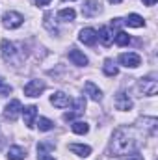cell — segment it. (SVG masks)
I'll return each instance as SVG.
<instances>
[{"instance_id": "cell-1", "label": "cell", "mask_w": 158, "mask_h": 160, "mask_svg": "<svg viewBox=\"0 0 158 160\" xmlns=\"http://www.w3.org/2000/svg\"><path fill=\"white\" fill-rule=\"evenodd\" d=\"M140 132L136 127H119L116 128L110 145H108V153L112 157H126L136 153V149L140 147Z\"/></svg>"}, {"instance_id": "cell-2", "label": "cell", "mask_w": 158, "mask_h": 160, "mask_svg": "<svg viewBox=\"0 0 158 160\" xmlns=\"http://www.w3.org/2000/svg\"><path fill=\"white\" fill-rule=\"evenodd\" d=\"M2 22H4L6 28L15 30V28H19V26L24 22V17H22L21 13H17V11H6L4 17H2Z\"/></svg>"}, {"instance_id": "cell-3", "label": "cell", "mask_w": 158, "mask_h": 160, "mask_svg": "<svg viewBox=\"0 0 158 160\" xmlns=\"http://www.w3.org/2000/svg\"><path fill=\"white\" fill-rule=\"evenodd\" d=\"M0 47H2V58H4V62H7V63H19V60L15 58L17 56V48H15V45L11 41L2 39Z\"/></svg>"}, {"instance_id": "cell-4", "label": "cell", "mask_w": 158, "mask_h": 160, "mask_svg": "<svg viewBox=\"0 0 158 160\" xmlns=\"http://www.w3.org/2000/svg\"><path fill=\"white\" fill-rule=\"evenodd\" d=\"M22 106H21V101L19 99H11L7 104H6V110H4V119L6 121H15L19 118Z\"/></svg>"}, {"instance_id": "cell-5", "label": "cell", "mask_w": 158, "mask_h": 160, "mask_svg": "<svg viewBox=\"0 0 158 160\" xmlns=\"http://www.w3.org/2000/svg\"><path fill=\"white\" fill-rule=\"evenodd\" d=\"M119 63L125 65V67L134 69V67H140L141 58H140V54H136V52H123V54L119 56Z\"/></svg>"}, {"instance_id": "cell-6", "label": "cell", "mask_w": 158, "mask_h": 160, "mask_svg": "<svg viewBox=\"0 0 158 160\" xmlns=\"http://www.w3.org/2000/svg\"><path fill=\"white\" fill-rule=\"evenodd\" d=\"M45 91V82L43 80H30L24 86V95L26 97H39Z\"/></svg>"}, {"instance_id": "cell-7", "label": "cell", "mask_w": 158, "mask_h": 160, "mask_svg": "<svg viewBox=\"0 0 158 160\" xmlns=\"http://www.w3.org/2000/svg\"><path fill=\"white\" fill-rule=\"evenodd\" d=\"M138 89H140L143 95H155L156 89H158V84L153 77H147V78H141L138 82Z\"/></svg>"}, {"instance_id": "cell-8", "label": "cell", "mask_w": 158, "mask_h": 160, "mask_svg": "<svg viewBox=\"0 0 158 160\" xmlns=\"http://www.w3.org/2000/svg\"><path fill=\"white\" fill-rule=\"evenodd\" d=\"M71 102H73L71 97L65 95L63 91H56V93H52V97H50V104H54L56 108H67Z\"/></svg>"}, {"instance_id": "cell-9", "label": "cell", "mask_w": 158, "mask_h": 160, "mask_svg": "<svg viewBox=\"0 0 158 160\" xmlns=\"http://www.w3.org/2000/svg\"><path fill=\"white\" fill-rule=\"evenodd\" d=\"M101 13V2L99 0H87L82 6V15L84 17H95Z\"/></svg>"}, {"instance_id": "cell-10", "label": "cell", "mask_w": 158, "mask_h": 160, "mask_svg": "<svg viewBox=\"0 0 158 160\" xmlns=\"http://www.w3.org/2000/svg\"><path fill=\"white\" fill-rule=\"evenodd\" d=\"M114 104H116V108L121 110V112H126V110H130V108H132V101H130V97H128L125 91H119L117 95H116Z\"/></svg>"}, {"instance_id": "cell-11", "label": "cell", "mask_w": 158, "mask_h": 160, "mask_svg": "<svg viewBox=\"0 0 158 160\" xmlns=\"http://www.w3.org/2000/svg\"><path fill=\"white\" fill-rule=\"evenodd\" d=\"M22 112V118H24V125L28 128H34L36 127V116H37V108L32 104V106H26L21 110Z\"/></svg>"}, {"instance_id": "cell-12", "label": "cell", "mask_w": 158, "mask_h": 160, "mask_svg": "<svg viewBox=\"0 0 158 160\" xmlns=\"http://www.w3.org/2000/svg\"><path fill=\"white\" fill-rule=\"evenodd\" d=\"M78 39L82 41L84 45H87V47H93V45L97 43V30H93V28H84V30H80Z\"/></svg>"}, {"instance_id": "cell-13", "label": "cell", "mask_w": 158, "mask_h": 160, "mask_svg": "<svg viewBox=\"0 0 158 160\" xmlns=\"http://www.w3.org/2000/svg\"><path fill=\"white\" fill-rule=\"evenodd\" d=\"M84 108H86V99L80 97V99L75 101V110H73V112H67V114L63 116V119L65 121H73L77 116H82V114H84Z\"/></svg>"}, {"instance_id": "cell-14", "label": "cell", "mask_w": 158, "mask_h": 160, "mask_svg": "<svg viewBox=\"0 0 158 160\" xmlns=\"http://www.w3.org/2000/svg\"><path fill=\"white\" fill-rule=\"evenodd\" d=\"M84 89H86V95H89V99H91V101L99 102V101L102 99V91H101V89H99L93 82H86Z\"/></svg>"}, {"instance_id": "cell-15", "label": "cell", "mask_w": 158, "mask_h": 160, "mask_svg": "<svg viewBox=\"0 0 158 160\" xmlns=\"http://www.w3.org/2000/svg\"><path fill=\"white\" fill-rule=\"evenodd\" d=\"M97 39H101V43H102L104 47H110V45L114 43V34H112V30H110L108 26H102L101 32L97 34Z\"/></svg>"}, {"instance_id": "cell-16", "label": "cell", "mask_w": 158, "mask_h": 160, "mask_svg": "<svg viewBox=\"0 0 158 160\" xmlns=\"http://www.w3.org/2000/svg\"><path fill=\"white\" fill-rule=\"evenodd\" d=\"M69 151L75 153V155H78V157H84V158L91 155V147L89 145H84V143H71L69 145Z\"/></svg>"}, {"instance_id": "cell-17", "label": "cell", "mask_w": 158, "mask_h": 160, "mask_svg": "<svg viewBox=\"0 0 158 160\" xmlns=\"http://www.w3.org/2000/svg\"><path fill=\"white\" fill-rule=\"evenodd\" d=\"M69 60H71L75 65H80V67H82V65H87V58H86L80 50H77V48H71V50H69Z\"/></svg>"}, {"instance_id": "cell-18", "label": "cell", "mask_w": 158, "mask_h": 160, "mask_svg": "<svg viewBox=\"0 0 158 160\" xmlns=\"http://www.w3.org/2000/svg\"><path fill=\"white\" fill-rule=\"evenodd\" d=\"M24 157H26V151L19 145H13L7 149V158L9 160H24Z\"/></svg>"}, {"instance_id": "cell-19", "label": "cell", "mask_w": 158, "mask_h": 160, "mask_svg": "<svg viewBox=\"0 0 158 160\" xmlns=\"http://www.w3.org/2000/svg\"><path fill=\"white\" fill-rule=\"evenodd\" d=\"M125 24H128V26H132V28H141L143 24H145V21H143V17H140L138 13H130L128 17H126V21H123Z\"/></svg>"}, {"instance_id": "cell-20", "label": "cell", "mask_w": 158, "mask_h": 160, "mask_svg": "<svg viewBox=\"0 0 158 160\" xmlns=\"http://www.w3.org/2000/svg\"><path fill=\"white\" fill-rule=\"evenodd\" d=\"M43 26H45L50 34H58V24L52 22V13H50V11L45 13V17H43Z\"/></svg>"}, {"instance_id": "cell-21", "label": "cell", "mask_w": 158, "mask_h": 160, "mask_svg": "<svg viewBox=\"0 0 158 160\" xmlns=\"http://www.w3.org/2000/svg\"><path fill=\"white\" fill-rule=\"evenodd\" d=\"M71 130H73L75 134H87L89 125H87L86 121H75V123L71 125Z\"/></svg>"}, {"instance_id": "cell-22", "label": "cell", "mask_w": 158, "mask_h": 160, "mask_svg": "<svg viewBox=\"0 0 158 160\" xmlns=\"http://www.w3.org/2000/svg\"><path fill=\"white\" fill-rule=\"evenodd\" d=\"M102 71H104V75H106V77H116V75L119 73V69L114 65V62H112V60H106V62H104Z\"/></svg>"}, {"instance_id": "cell-23", "label": "cell", "mask_w": 158, "mask_h": 160, "mask_svg": "<svg viewBox=\"0 0 158 160\" xmlns=\"http://www.w3.org/2000/svg\"><path fill=\"white\" fill-rule=\"evenodd\" d=\"M114 41H116V45H119V47H125V45L130 43V36H128L126 32H121V30H119L117 36H114Z\"/></svg>"}, {"instance_id": "cell-24", "label": "cell", "mask_w": 158, "mask_h": 160, "mask_svg": "<svg viewBox=\"0 0 158 160\" xmlns=\"http://www.w3.org/2000/svg\"><path fill=\"white\" fill-rule=\"evenodd\" d=\"M75 15H77V13H75V9H73V8H65V9H62V11L58 13V17H60L62 21H73V19H75Z\"/></svg>"}, {"instance_id": "cell-25", "label": "cell", "mask_w": 158, "mask_h": 160, "mask_svg": "<svg viewBox=\"0 0 158 160\" xmlns=\"http://www.w3.org/2000/svg\"><path fill=\"white\" fill-rule=\"evenodd\" d=\"M37 127H39V130H43V132H48V130L54 128V123H52L50 119H47V118H39Z\"/></svg>"}, {"instance_id": "cell-26", "label": "cell", "mask_w": 158, "mask_h": 160, "mask_svg": "<svg viewBox=\"0 0 158 160\" xmlns=\"http://www.w3.org/2000/svg\"><path fill=\"white\" fill-rule=\"evenodd\" d=\"M9 93H11V86H7L4 78L0 77V95H9Z\"/></svg>"}, {"instance_id": "cell-27", "label": "cell", "mask_w": 158, "mask_h": 160, "mask_svg": "<svg viewBox=\"0 0 158 160\" xmlns=\"http://www.w3.org/2000/svg\"><path fill=\"white\" fill-rule=\"evenodd\" d=\"M52 149H54V143H39V145H37L39 155H47L45 151H52Z\"/></svg>"}, {"instance_id": "cell-28", "label": "cell", "mask_w": 158, "mask_h": 160, "mask_svg": "<svg viewBox=\"0 0 158 160\" xmlns=\"http://www.w3.org/2000/svg\"><path fill=\"white\" fill-rule=\"evenodd\" d=\"M36 2V6H47V4H50V0H34Z\"/></svg>"}, {"instance_id": "cell-29", "label": "cell", "mask_w": 158, "mask_h": 160, "mask_svg": "<svg viewBox=\"0 0 158 160\" xmlns=\"http://www.w3.org/2000/svg\"><path fill=\"white\" fill-rule=\"evenodd\" d=\"M143 4H145V6H155L156 0H143Z\"/></svg>"}, {"instance_id": "cell-30", "label": "cell", "mask_w": 158, "mask_h": 160, "mask_svg": "<svg viewBox=\"0 0 158 160\" xmlns=\"http://www.w3.org/2000/svg\"><path fill=\"white\" fill-rule=\"evenodd\" d=\"M39 160H54V158L48 157V155H39Z\"/></svg>"}, {"instance_id": "cell-31", "label": "cell", "mask_w": 158, "mask_h": 160, "mask_svg": "<svg viewBox=\"0 0 158 160\" xmlns=\"http://www.w3.org/2000/svg\"><path fill=\"white\" fill-rule=\"evenodd\" d=\"M112 4H119V2H123V0H110Z\"/></svg>"}, {"instance_id": "cell-32", "label": "cell", "mask_w": 158, "mask_h": 160, "mask_svg": "<svg viewBox=\"0 0 158 160\" xmlns=\"http://www.w3.org/2000/svg\"><path fill=\"white\" fill-rule=\"evenodd\" d=\"M134 160H140V158H134Z\"/></svg>"}, {"instance_id": "cell-33", "label": "cell", "mask_w": 158, "mask_h": 160, "mask_svg": "<svg viewBox=\"0 0 158 160\" xmlns=\"http://www.w3.org/2000/svg\"><path fill=\"white\" fill-rule=\"evenodd\" d=\"M63 2H67V0H63Z\"/></svg>"}]
</instances>
